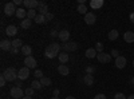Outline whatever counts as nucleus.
Masks as SVG:
<instances>
[{
	"instance_id": "nucleus-33",
	"label": "nucleus",
	"mask_w": 134,
	"mask_h": 99,
	"mask_svg": "<svg viewBox=\"0 0 134 99\" xmlns=\"http://www.w3.org/2000/svg\"><path fill=\"white\" fill-rule=\"evenodd\" d=\"M34 92H35V90H34L31 86H30V87H27V89H26V91H24L26 96H32V95H34Z\"/></svg>"
},
{
	"instance_id": "nucleus-36",
	"label": "nucleus",
	"mask_w": 134,
	"mask_h": 99,
	"mask_svg": "<svg viewBox=\"0 0 134 99\" xmlns=\"http://www.w3.org/2000/svg\"><path fill=\"white\" fill-rule=\"evenodd\" d=\"M110 55H111V56H114L115 59L119 56V51L118 50H111V52H110Z\"/></svg>"
},
{
	"instance_id": "nucleus-50",
	"label": "nucleus",
	"mask_w": 134,
	"mask_h": 99,
	"mask_svg": "<svg viewBox=\"0 0 134 99\" xmlns=\"http://www.w3.org/2000/svg\"><path fill=\"white\" fill-rule=\"evenodd\" d=\"M51 99H59V96H52Z\"/></svg>"
},
{
	"instance_id": "nucleus-22",
	"label": "nucleus",
	"mask_w": 134,
	"mask_h": 99,
	"mask_svg": "<svg viewBox=\"0 0 134 99\" xmlns=\"http://www.w3.org/2000/svg\"><path fill=\"white\" fill-rule=\"evenodd\" d=\"M20 51H21V54H23V55H26V56H31V54H32V48L28 44H24L23 47H21Z\"/></svg>"
},
{
	"instance_id": "nucleus-23",
	"label": "nucleus",
	"mask_w": 134,
	"mask_h": 99,
	"mask_svg": "<svg viewBox=\"0 0 134 99\" xmlns=\"http://www.w3.org/2000/svg\"><path fill=\"white\" fill-rule=\"evenodd\" d=\"M59 62H60V64H64V63H67L70 60V56H69V54H66V52H62V54H59Z\"/></svg>"
},
{
	"instance_id": "nucleus-41",
	"label": "nucleus",
	"mask_w": 134,
	"mask_h": 99,
	"mask_svg": "<svg viewBox=\"0 0 134 99\" xmlns=\"http://www.w3.org/2000/svg\"><path fill=\"white\" fill-rule=\"evenodd\" d=\"M94 99H106V96H105V94H98L94 96Z\"/></svg>"
},
{
	"instance_id": "nucleus-2",
	"label": "nucleus",
	"mask_w": 134,
	"mask_h": 99,
	"mask_svg": "<svg viewBox=\"0 0 134 99\" xmlns=\"http://www.w3.org/2000/svg\"><path fill=\"white\" fill-rule=\"evenodd\" d=\"M2 75L5 78V80H7V82H14V80H16V79H18V71H16L14 67L7 68Z\"/></svg>"
},
{
	"instance_id": "nucleus-49",
	"label": "nucleus",
	"mask_w": 134,
	"mask_h": 99,
	"mask_svg": "<svg viewBox=\"0 0 134 99\" xmlns=\"http://www.w3.org/2000/svg\"><path fill=\"white\" fill-rule=\"evenodd\" d=\"M21 99H32V98H31V96H23Z\"/></svg>"
},
{
	"instance_id": "nucleus-19",
	"label": "nucleus",
	"mask_w": 134,
	"mask_h": 99,
	"mask_svg": "<svg viewBox=\"0 0 134 99\" xmlns=\"http://www.w3.org/2000/svg\"><path fill=\"white\" fill-rule=\"evenodd\" d=\"M16 32H18V28H16L15 26H8V27L5 28V34H7L8 36H15Z\"/></svg>"
},
{
	"instance_id": "nucleus-42",
	"label": "nucleus",
	"mask_w": 134,
	"mask_h": 99,
	"mask_svg": "<svg viewBox=\"0 0 134 99\" xmlns=\"http://www.w3.org/2000/svg\"><path fill=\"white\" fill-rule=\"evenodd\" d=\"M15 5H20V4H23V2H21V0H14V2H12Z\"/></svg>"
},
{
	"instance_id": "nucleus-15",
	"label": "nucleus",
	"mask_w": 134,
	"mask_h": 99,
	"mask_svg": "<svg viewBox=\"0 0 134 99\" xmlns=\"http://www.w3.org/2000/svg\"><path fill=\"white\" fill-rule=\"evenodd\" d=\"M124 39L126 43H134V32L133 31H126L124 34Z\"/></svg>"
},
{
	"instance_id": "nucleus-5",
	"label": "nucleus",
	"mask_w": 134,
	"mask_h": 99,
	"mask_svg": "<svg viewBox=\"0 0 134 99\" xmlns=\"http://www.w3.org/2000/svg\"><path fill=\"white\" fill-rule=\"evenodd\" d=\"M28 76H30V68L28 67H23V68L19 70V72H18L19 80H26V79H28Z\"/></svg>"
},
{
	"instance_id": "nucleus-38",
	"label": "nucleus",
	"mask_w": 134,
	"mask_h": 99,
	"mask_svg": "<svg viewBox=\"0 0 134 99\" xmlns=\"http://www.w3.org/2000/svg\"><path fill=\"white\" fill-rule=\"evenodd\" d=\"M58 35H59V32H58L57 30H52V31L50 32V36H51V38H57Z\"/></svg>"
},
{
	"instance_id": "nucleus-51",
	"label": "nucleus",
	"mask_w": 134,
	"mask_h": 99,
	"mask_svg": "<svg viewBox=\"0 0 134 99\" xmlns=\"http://www.w3.org/2000/svg\"><path fill=\"white\" fill-rule=\"evenodd\" d=\"M133 67H134V60H133Z\"/></svg>"
},
{
	"instance_id": "nucleus-20",
	"label": "nucleus",
	"mask_w": 134,
	"mask_h": 99,
	"mask_svg": "<svg viewBox=\"0 0 134 99\" xmlns=\"http://www.w3.org/2000/svg\"><path fill=\"white\" fill-rule=\"evenodd\" d=\"M103 5V0H91L90 2V7L93 9H98Z\"/></svg>"
},
{
	"instance_id": "nucleus-9",
	"label": "nucleus",
	"mask_w": 134,
	"mask_h": 99,
	"mask_svg": "<svg viewBox=\"0 0 134 99\" xmlns=\"http://www.w3.org/2000/svg\"><path fill=\"white\" fill-rule=\"evenodd\" d=\"M39 3H40V2H38V0H24V2H23V4H24L28 9H35V8H38V7H39Z\"/></svg>"
},
{
	"instance_id": "nucleus-43",
	"label": "nucleus",
	"mask_w": 134,
	"mask_h": 99,
	"mask_svg": "<svg viewBox=\"0 0 134 99\" xmlns=\"http://www.w3.org/2000/svg\"><path fill=\"white\" fill-rule=\"evenodd\" d=\"M9 52H11V54H12V55H16V54L19 52V50H18V48H14V47H12V50H11Z\"/></svg>"
},
{
	"instance_id": "nucleus-12",
	"label": "nucleus",
	"mask_w": 134,
	"mask_h": 99,
	"mask_svg": "<svg viewBox=\"0 0 134 99\" xmlns=\"http://www.w3.org/2000/svg\"><path fill=\"white\" fill-rule=\"evenodd\" d=\"M125 66H126V58H125V56H121V55H119V56L115 59V67L121 70V68H124Z\"/></svg>"
},
{
	"instance_id": "nucleus-18",
	"label": "nucleus",
	"mask_w": 134,
	"mask_h": 99,
	"mask_svg": "<svg viewBox=\"0 0 134 99\" xmlns=\"http://www.w3.org/2000/svg\"><path fill=\"white\" fill-rule=\"evenodd\" d=\"M58 71H59V74L63 75V76H66V75H69V74H70V68L67 67L66 64H60L59 67H58Z\"/></svg>"
},
{
	"instance_id": "nucleus-26",
	"label": "nucleus",
	"mask_w": 134,
	"mask_h": 99,
	"mask_svg": "<svg viewBox=\"0 0 134 99\" xmlns=\"http://www.w3.org/2000/svg\"><path fill=\"white\" fill-rule=\"evenodd\" d=\"M118 36H119V34H118L117 30H111V31L109 32V39H110V40H117Z\"/></svg>"
},
{
	"instance_id": "nucleus-29",
	"label": "nucleus",
	"mask_w": 134,
	"mask_h": 99,
	"mask_svg": "<svg viewBox=\"0 0 134 99\" xmlns=\"http://www.w3.org/2000/svg\"><path fill=\"white\" fill-rule=\"evenodd\" d=\"M36 16H38L36 9H28V11H27V18H28V19L32 20V19H35Z\"/></svg>"
},
{
	"instance_id": "nucleus-3",
	"label": "nucleus",
	"mask_w": 134,
	"mask_h": 99,
	"mask_svg": "<svg viewBox=\"0 0 134 99\" xmlns=\"http://www.w3.org/2000/svg\"><path fill=\"white\" fill-rule=\"evenodd\" d=\"M9 94H11V96H12L14 99H19V98H23V95H24V91L21 90L20 87L15 86V87H12V89H11Z\"/></svg>"
},
{
	"instance_id": "nucleus-7",
	"label": "nucleus",
	"mask_w": 134,
	"mask_h": 99,
	"mask_svg": "<svg viewBox=\"0 0 134 99\" xmlns=\"http://www.w3.org/2000/svg\"><path fill=\"white\" fill-rule=\"evenodd\" d=\"M62 48L66 52H70V51H75L78 48V44H76L75 42H67V43H64V44L62 46Z\"/></svg>"
},
{
	"instance_id": "nucleus-31",
	"label": "nucleus",
	"mask_w": 134,
	"mask_h": 99,
	"mask_svg": "<svg viewBox=\"0 0 134 99\" xmlns=\"http://www.w3.org/2000/svg\"><path fill=\"white\" fill-rule=\"evenodd\" d=\"M78 12L82 14V15H87V8L85 4H79L78 5Z\"/></svg>"
},
{
	"instance_id": "nucleus-46",
	"label": "nucleus",
	"mask_w": 134,
	"mask_h": 99,
	"mask_svg": "<svg viewBox=\"0 0 134 99\" xmlns=\"http://www.w3.org/2000/svg\"><path fill=\"white\" fill-rule=\"evenodd\" d=\"M127 99H134V94H131V95H129V96H127Z\"/></svg>"
},
{
	"instance_id": "nucleus-32",
	"label": "nucleus",
	"mask_w": 134,
	"mask_h": 99,
	"mask_svg": "<svg viewBox=\"0 0 134 99\" xmlns=\"http://www.w3.org/2000/svg\"><path fill=\"white\" fill-rule=\"evenodd\" d=\"M95 51L98 52V54H100V52H103V44H102V43H100V42H97L95 43Z\"/></svg>"
},
{
	"instance_id": "nucleus-48",
	"label": "nucleus",
	"mask_w": 134,
	"mask_h": 99,
	"mask_svg": "<svg viewBox=\"0 0 134 99\" xmlns=\"http://www.w3.org/2000/svg\"><path fill=\"white\" fill-rule=\"evenodd\" d=\"M130 83H131V86L134 87V78H131V80H130Z\"/></svg>"
},
{
	"instance_id": "nucleus-11",
	"label": "nucleus",
	"mask_w": 134,
	"mask_h": 99,
	"mask_svg": "<svg viewBox=\"0 0 134 99\" xmlns=\"http://www.w3.org/2000/svg\"><path fill=\"white\" fill-rule=\"evenodd\" d=\"M0 48H2L3 51H11L12 50V42H9V40H7V39H4V40H2L0 42Z\"/></svg>"
},
{
	"instance_id": "nucleus-44",
	"label": "nucleus",
	"mask_w": 134,
	"mask_h": 99,
	"mask_svg": "<svg viewBox=\"0 0 134 99\" xmlns=\"http://www.w3.org/2000/svg\"><path fill=\"white\" fill-rule=\"evenodd\" d=\"M58 95H59V90L55 89V90H54V96H58Z\"/></svg>"
},
{
	"instance_id": "nucleus-47",
	"label": "nucleus",
	"mask_w": 134,
	"mask_h": 99,
	"mask_svg": "<svg viewBox=\"0 0 134 99\" xmlns=\"http://www.w3.org/2000/svg\"><path fill=\"white\" fill-rule=\"evenodd\" d=\"M66 99H76V98H75V96H71V95H70V96H67Z\"/></svg>"
},
{
	"instance_id": "nucleus-17",
	"label": "nucleus",
	"mask_w": 134,
	"mask_h": 99,
	"mask_svg": "<svg viewBox=\"0 0 134 99\" xmlns=\"http://www.w3.org/2000/svg\"><path fill=\"white\" fill-rule=\"evenodd\" d=\"M16 18L24 20V19L27 18V11L23 9V8H18V9H16Z\"/></svg>"
},
{
	"instance_id": "nucleus-4",
	"label": "nucleus",
	"mask_w": 134,
	"mask_h": 99,
	"mask_svg": "<svg viewBox=\"0 0 134 99\" xmlns=\"http://www.w3.org/2000/svg\"><path fill=\"white\" fill-rule=\"evenodd\" d=\"M16 9H18V8H15V4H14V3H7V4L4 5V14H5L7 16L16 15Z\"/></svg>"
},
{
	"instance_id": "nucleus-6",
	"label": "nucleus",
	"mask_w": 134,
	"mask_h": 99,
	"mask_svg": "<svg viewBox=\"0 0 134 99\" xmlns=\"http://www.w3.org/2000/svg\"><path fill=\"white\" fill-rule=\"evenodd\" d=\"M97 59L100 63H109L111 60V55L110 54H106V52H100V54L97 55Z\"/></svg>"
},
{
	"instance_id": "nucleus-39",
	"label": "nucleus",
	"mask_w": 134,
	"mask_h": 99,
	"mask_svg": "<svg viewBox=\"0 0 134 99\" xmlns=\"http://www.w3.org/2000/svg\"><path fill=\"white\" fill-rule=\"evenodd\" d=\"M5 82H7L5 78L2 75V76H0V87H4V86H5Z\"/></svg>"
},
{
	"instance_id": "nucleus-28",
	"label": "nucleus",
	"mask_w": 134,
	"mask_h": 99,
	"mask_svg": "<svg viewBox=\"0 0 134 99\" xmlns=\"http://www.w3.org/2000/svg\"><path fill=\"white\" fill-rule=\"evenodd\" d=\"M40 83H42V86L44 87V86H51V79L50 78H47V76H43V78H40V80H39Z\"/></svg>"
},
{
	"instance_id": "nucleus-37",
	"label": "nucleus",
	"mask_w": 134,
	"mask_h": 99,
	"mask_svg": "<svg viewBox=\"0 0 134 99\" xmlns=\"http://www.w3.org/2000/svg\"><path fill=\"white\" fill-rule=\"evenodd\" d=\"M34 76H35V78H43V72H42V70H36L35 74H34Z\"/></svg>"
},
{
	"instance_id": "nucleus-10",
	"label": "nucleus",
	"mask_w": 134,
	"mask_h": 99,
	"mask_svg": "<svg viewBox=\"0 0 134 99\" xmlns=\"http://www.w3.org/2000/svg\"><path fill=\"white\" fill-rule=\"evenodd\" d=\"M95 20H97V16H95L94 12H87V15H85V21H86V24H88V26L94 24Z\"/></svg>"
},
{
	"instance_id": "nucleus-35",
	"label": "nucleus",
	"mask_w": 134,
	"mask_h": 99,
	"mask_svg": "<svg viewBox=\"0 0 134 99\" xmlns=\"http://www.w3.org/2000/svg\"><path fill=\"white\" fill-rule=\"evenodd\" d=\"M94 71H95V68L93 67V66H88V67H86V72H87L88 75H93Z\"/></svg>"
},
{
	"instance_id": "nucleus-16",
	"label": "nucleus",
	"mask_w": 134,
	"mask_h": 99,
	"mask_svg": "<svg viewBox=\"0 0 134 99\" xmlns=\"http://www.w3.org/2000/svg\"><path fill=\"white\" fill-rule=\"evenodd\" d=\"M83 83H85L86 86H93V84H94V76L86 74V75L83 76Z\"/></svg>"
},
{
	"instance_id": "nucleus-45",
	"label": "nucleus",
	"mask_w": 134,
	"mask_h": 99,
	"mask_svg": "<svg viewBox=\"0 0 134 99\" xmlns=\"http://www.w3.org/2000/svg\"><path fill=\"white\" fill-rule=\"evenodd\" d=\"M130 21H131V23H134V12L130 14Z\"/></svg>"
},
{
	"instance_id": "nucleus-40",
	"label": "nucleus",
	"mask_w": 134,
	"mask_h": 99,
	"mask_svg": "<svg viewBox=\"0 0 134 99\" xmlns=\"http://www.w3.org/2000/svg\"><path fill=\"white\" fill-rule=\"evenodd\" d=\"M44 16H46V20H47V21H50V20H52V19H54V15H52L51 12L46 14V15H44Z\"/></svg>"
},
{
	"instance_id": "nucleus-14",
	"label": "nucleus",
	"mask_w": 134,
	"mask_h": 99,
	"mask_svg": "<svg viewBox=\"0 0 134 99\" xmlns=\"http://www.w3.org/2000/svg\"><path fill=\"white\" fill-rule=\"evenodd\" d=\"M36 11H38L40 15H46V14H48V7H47V4L44 3V2H40L39 3V7L36 8Z\"/></svg>"
},
{
	"instance_id": "nucleus-8",
	"label": "nucleus",
	"mask_w": 134,
	"mask_h": 99,
	"mask_svg": "<svg viewBox=\"0 0 134 99\" xmlns=\"http://www.w3.org/2000/svg\"><path fill=\"white\" fill-rule=\"evenodd\" d=\"M24 64H26V67H28V68H35L36 67V59L32 56H26V59H24Z\"/></svg>"
},
{
	"instance_id": "nucleus-27",
	"label": "nucleus",
	"mask_w": 134,
	"mask_h": 99,
	"mask_svg": "<svg viewBox=\"0 0 134 99\" xmlns=\"http://www.w3.org/2000/svg\"><path fill=\"white\" fill-rule=\"evenodd\" d=\"M23 46H24V44H23V42H21L20 39H15V40L12 42V47H14V48H18V50L20 48V50H21V47H23Z\"/></svg>"
},
{
	"instance_id": "nucleus-24",
	"label": "nucleus",
	"mask_w": 134,
	"mask_h": 99,
	"mask_svg": "<svg viewBox=\"0 0 134 99\" xmlns=\"http://www.w3.org/2000/svg\"><path fill=\"white\" fill-rule=\"evenodd\" d=\"M31 23H32L31 19L26 18L24 20H21V21H20V27H21V28H24V30H27V28H30V27H31Z\"/></svg>"
},
{
	"instance_id": "nucleus-30",
	"label": "nucleus",
	"mask_w": 134,
	"mask_h": 99,
	"mask_svg": "<svg viewBox=\"0 0 134 99\" xmlns=\"http://www.w3.org/2000/svg\"><path fill=\"white\" fill-rule=\"evenodd\" d=\"M31 87H32L34 90H40L43 86H42V83H40L39 80H34V82L31 83Z\"/></svg>"
},
{
	"instance_id": "nucleus-13",
	"label": "nucleus",
	"mask_w": 134,
	"mask_h": 99,
	"mask_svg": "<svg viewBox=\"0 0 134 99\" xmlns=\"http://www.w3.org/2000/svg\"><path fill=\"white\" fill-rule=\"evenodd\" d=\"M58 38L62 40V42H69L70 40V32L67 31V30H62V31H59V35H58Z\"/></svg>"
},
{
	"instance_id": "nucleus-1",
	"label": "nucleus",
	"mask_w": 134,
	"mask_h": 99,
	"mask_svg": "<svg viewBox=\"0 0 134 99\" xmlns=\"http://www.w3.org/2000/svg\"><path fill=\"white\" fill-rule=\"evenodd\" d=\"M59 54H60V44H58V43H51V44L47 46L46 50H44V55H46V58H48V59L59 56Z\"/></svg>"
},
{
	"instance_id": "nucleus-25",
	"label": "nucleus",
	"mask_w": 134,
	"mask_h": 99,
	"mask_svg": "<svg viewBox=\"0 0 134 99\" xmlns=\"http://www.w3.org/2000/svg\"><path fill=\"white\" fill-rule=\"evenodd\" d=\"M34 20H35L38 24H44V23H47L46 16H44V15H40V14H38V16H36L35 19H34Z\"/></svg>"
},
{
	"instance_id": "nucleus-21",
	"label": "nucleus",
	"mask_w": 134,
	"mask_h": 99,
	"mask_svg": "<svg viewBox=\"0 0 134 99\" xmlns=\"http://www.w3.org/2000/svg\"><path fill=\"white\" fill-rule=\"evenodd\" d=\"M85 55H86V58H88V59H93V58H95L97 55H98V52L95 51V48H87Z\"/></svg>"
},
{
	"instance_id": "nucleus-34",
	"label": "nucleus",
	"mask_w": 134,
	"mask_h": 99,
	"mask_svg": "<svg viewBox=\"0 0 134 99\" xmlns=\"http://www.w3.org/2000/svg\"><path fill=\"white\" fill-rule=\"evenodd\" d=\"M114 99H127V98H126V95H125V94H122V92H117V94H115V96H114Z\"/></svg>"
}]
</instances>
